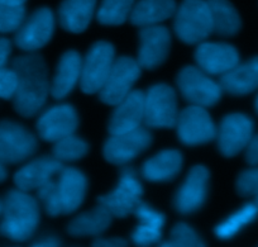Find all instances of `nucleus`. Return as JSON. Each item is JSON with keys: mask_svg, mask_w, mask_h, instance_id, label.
I'll use <instances>...</instances> for the list:
<instances>
[{"mask_svg": "<svg viewBox=\"0 0 258 247\" xmlns=\"http://www.w3.org/2000/svg\"><path fill=\"white\" fill-rule=\"evenodd\" d=\"M171 48V33L165 26L142 27L137 61L142 69L155 70L167 60Z\"/></svg>", "mask_w": 258, "mask_h": 247, "instance_id": "obj_17", "label": "nucleus"}, {"mask_svg": "<svg viewBox=\"0 0 258 247\" xmlns=\"http://www.w3.org/2000/svg\"><path fill=\"white\" fill-rule=\"evenodd\" d=\"M96 9V0H62L58 7V23L70 33L86 31Z\"/></svg>", "mask_w": 258, "mask_h": 247, "instance_id": "obj_25", "label": "nucleus"}, {"mask_svg": "<svg viewBox=\"0 0 258 247\" xmlns=\"http://www.w3.org/2000/svg\"><path fill=\"white\" fill-rule=\"evenodd\" d=\"M37 149V137L28 128L9 119L0 121V160L4 164L27 161L36 154Z\"/></svg>", "mask_w": 258, "mask_h": 247, "instance_id": "obj_9", "label": "nucleus"}, {"mask_svg": "<svg viewBox=\"0 0 258 247\" xmlns=\"http://www.w3.org/2000/svg\"><path fill=\"white\" fill-rule=\"evenodd\" d=\"M176 0H138L136 2L129 21L136 27L161 24L175 16Z\"/></svg>", "mask_w": 258, "mask_h": 247, "instance_id": "obj_27", "label": "nucleus"}, {"mask_svg": "<svg viewBox=\"0 0 258 247\" xmlns=\"http://www.w3.org/2000/svg\"><path fill=\"white\" fill-rule=\"evenodd\" d=\"M182 164L183 157L178 150L166 149L146 160L141 173L151 183H167L180 174Z\"/></svg>", "mask_w": 258, "mask_h": 247, "instance_id": "obj_22", "label": "nucleus"}, {"mask_svg": "<svg viewBox=\"0 0 258 247\" xmlns=\"http://www.w3.org/2000/svg\"><path fill=\"white\" fill-rule=\"evenodd\" d=\"M88 179L75 168H62L52 180L37 190V196L48 216L57 217L78 211L85 201Z\"/></svg>", "mask_w": 258, "mask_h": 247, "instance_id": "obj_2", "label": "nucleus"}, {"mask_svg": "<svg viewBox=\"0 0 258 247\" xmlns=\"http://www.w3.org/2000/svg\"><path fill=\"white\" fill-rule=\"evenodd\" d=\"M197 66L210 76H222L240 62L239 52L225 42L204 41L195 50Z\"/></svg>", "mask_w": 258, "mask_h": 247, "instance_id": "obj_18", "label": "nucleus"}, {"mask_svg": "<svg viewBox=\"0 0 258 247\" xmlns=\"http://www.w3.org/2000/svg\"><path fill=\"white\" fill-rule=\"evenodd\" d=\"M63 168V164L53 156H42L31 160L14 174V184L24 191L38 190Z\"/></svg>", "mask_w": 258, "mask_h": 247, "instance_id": "obj_20", "label": "nucleus"}, {"mask_svg": "<svg viewBox=\"0 0 258 247\" xmlns=\"http://www.w3.org/2000/svg\"><path fill=\"white\" fill-rule=\"evenodd\" d=\"M254 202H255V204H257V206H258V196H257V198H255Z\"/></svg>", "mask_w": 258, "mask_h": 247, "instance_id": "obj_44", "label": "nucleus"}, {"mask_svg": "<svg viewBox=\"0 0 258 247\" xmlns=\"http://www.w3.org/2000/svg\"><path fill=\"white\" fill-rule=\"evenodd\" d=\"M137 0H101L96 19L106 27H118L125 23L131 17Z\"/></svg>", "mask_w": 258, "mask_h": 247, "instance_id": "obj_30", "label": "nucleus"}, {"mask_svg": "<svg viewBox=\"0 0 258 247\" xmlns=\"http://www.w3.org/2000/svg\"><path fill=\"white\" fill-rule=\"evenodd\" d=\"M176 84L182 98L192 106L210 108L222 98L223 89L219 82L198 66L182 67L176 77Z\"/></svg>", "mask_w": 258, "mask_h": 247, "instance_id": "obj_5", "label": "nucleus"}, {"mask_svg": "<svg viewBox=\"0 0 258 247\" xmlns=\"http://www.w3.org/2000/svg\"><path fill=\"white\" fill-rule=\"evenodd\" d=\"M113 214L98 203L90 211L76 216L68 226V233L73 237H98L110 227Z\"/></svg>", "mask_w": 258, "mask_h": 247, "instance_id": "obj_26", "label": "nucleus"}, {"mask_svg": "<svg viewBox=\"0 0 258 247\" xmlns=\"http://www.w3.org/2000/svg\"><path fill=\"white\" fill-rule=\"evenodd\" d=\"M213 22V32L218 36L232 37L240 31V16L229 0H207Z\"/></svg>", "mask_w": 258, "mask_h": 247, "instance_id": "obj_28", "label": "nucleus"}, {"mask_svg": "<svg viewBox=\"0 0 258 247\" xmlns=\"http://www.w3.org/2000/svg\"><path fill=\"white\" fill-rule=\"evenodd\" d=\"M152 141L151 132L142 126L125 133L110 134L103 147L104 159L113 165L123 166L137 159L152 144Z\"/></svg>", "mask_w": 258, "mask_h": 247, "instance_id": "obj_13", "label": "nucleus"}, {"mask_svg": "<svg viewBox=\"0 0 258 247\" xmlns=\"http://www.w3.org/2000/svg\"><path fill=\"white\" fill-rule=\"evenodd\" d=\"M210 173L204 165H195L186 175L173 196V208L182 216L200 211L208 198Z\"/></svg>", "mask_w": 258, "mask_h": 247, "instance_id": "obj_14", "label": "nucleus"}, {"mask_svg": "<svg viewBox=\"0 0 258 247\" xmlns=\"http://www.w3.org/2000/svg\"><path fill=\"white\" fill-rule=\"evenodd\" d=\"M138 224L132 232V241L137 246H151L160 243L162 238V228L165 226L166 217L161 212L156 211L146 203H141L136 208L135 213Z\"/></svg>", "mask_w": 258, "mask_h": 247, "instance_id": "obj_24", "label": "nucleus"}, {"mask_svg": "<svg viewBox=\"0 0 258 247\" xmlns=\"http://www.w3.org/2000/svg\"><path fill=\"white\" fill-rule=\"evenodd\" d=\"M173 31L186 44H199L213 33L207 0H182L173 16Z\"/></svg>", "mask_w": 258, "mask_h": 247, "instance_id": "obj_4", "label": "nucleus"}, {"mask_svg": "<svg viewBox=\"0 0 258 247\" xmlns=\"http://www.w3.org/2000/svg\"><path fill=\"white\" fill-rule=\"evenodd\" d=\"M27 0H0V3L12 4V6H24Z\"/></svg>", "mask_w": 258, "mask_h": 247, "instance_id": "obj_41", "label": "nucleus"}, {"mask_svg": "<svg viewBox=\"0 0 258 247\" xmlns=\"http://www.w3.org/2000/svg\"><path fill=\"white\" fill-rule=\"evenodd\" d=\"M143 188L137 174L132 168H124L119 176L118 184L111 191L98 198V203L105 207L113 217L125 218L135 213L142 203Z\"/></svg>", "mask_w": 258, "mask_h": 247, "instance_id": "obj_8", "label": "nucleus"}, {"mask_svg": "<svg viewBox=\"0 0 258 247\" xmlns=\"http://www.w3.org/2000/svg\"><path fill=\"white\" fill-rule=\"evenodd\" d=\"M0 234L14 242L28 241L39 224V204L28 191L12 189L3 199Z\"/></svg>", "mask_w": 258, "mask_h": 247, "instance_id": "obj_3", "label": "nucleus"}, {"mask_svg": "<svg viewBox=\"0 0 258 247\" xmlns=\"http://www.w3.org/2000/svg\"><path fill=\"white\" fill-rule=\"evenodd\" d=\"M17 85H18V77L16 71L8 67L0 69V99L11 101L14 98Z\"/></svg>", "mask_w": 258, "mask_h": 247, "instance_id": "obj_35", "label": "nucleus"}, {"mask_svg": "<svg viewBox=\"0 0 258 247\" xmlns=\"http://www.w3.org/2000/svg\"><path fill=\"white\" fill-rule=\"evenodd\" d=\"M33 246H39V247H57L61 244L58 237L54 236H44L42 238H39L38 241L33 242Z\"/></svg>", "mask_w": 258, "mask_h": 247, "instance_id": "obj_39", "label": "nucleus"}, {"mask_svg": "<svg viewBox=\"0 0 258 247\" xmlns=\"http://www.w3.org/2000/svg\"><path fill=\"white\" fill-rule=\"evenodd\" d=\"M12 69L18 77L13 98L14 109L19 116L32 118L42 111L51 94L46 61L38 52H27L13 60Z\"/></svg>", "mask_w": 258, "mask_h": 247, "instance_id": "obj_1", "label": "nucleus"}, {"mask_svg": "<svg viewBox=\"0 0 258 247\" xmlns=\"http://www.w3.org/2000/svg\"><path fill=\"white\" fill-rule=\"evenodd\" d=\"M160 246L163 247H203L205 242L198 232L188 226L185 222L175 224L171 229L170 238L167 241L160 242Z\"/></svg>", "mask_w": 258, "mask_h": 247, "instance_id": "obj_32", "label": "nucleus"}, {"mask_svg": "<svg viewBox=\"0 0 258 247\" xmlns=\"http://www.w3.org/2000/svg\"><path fill=\"white\" fill-rule=\"evenodd\" d=\"M235 188L239 195L245 198L258 196V165L242 171L235 183Z\"/></svg>", "mask_w": 258, "mask_h": 247, "instance_id": "obj_34", "label": "nucleus"}, {"mask_svg": "<svg viewBox=\"0 0 258 247\" xmlns=\"http://www.w3.org/2000/svg\"><path fill=\"white\" fill-rule=\"evenodd\" d=\"M258 216V206L254 203H247L237 212L220 222L214 229L215 236L219 239H230L234 237L243 227L248 226Z\"/></svg>", "mask_w": 258, "mask_h": 247, "instance_id": "obj_29", "label": "nucleus"}, {"mask_svg": "<svg viewBox=\"0 0 258 247\" xmlns=\"http://www.w3.org/2000/svg\"><path fill=\"white\" fill-rule=\"evenodd\" d=\"M141 71L142 67L137 59L129 56L115 59L109 76L98 93L99 99L108 106H116L133 90V86L141 76Z\"/></svg>", "mask_w": 258, "mask_h": 247, "instance_id": "obj_10", "label": "nucleus"}, {"mask_svg": "<svg viewBox=\"0 0 258 247\" xmlns=\"http://www.w3.org/2000/svg\"><path fill=\"white\" fill-rule=\"evenodd\" d=\"M88 152V142L75 134H70V136L63 137L54 142L53 149H52V156L63 164V162L79 161L85 157Z\"/></svg>", "mask_w": 258, "mask_h": 247, "instance_id": "obj_31", "label": "nucleus"}, {"mask_svg": "<svg viewBox=\"0 0 258 247\" xmlns=\"http://www.w3.org/2000/svg\"><path fill=\"white\" fill-rule=\"evenodd\" d=\"M245 161L250 166H257L258 165V134H253L249 143L245 147Z\"/></svg>", "mask_w": 258, "mask_h": 247, "instance_id": "obj_36", "label": "nucleus"}, {"mask_svg": "<svg viewBox=\"0 0 258 247\" xmlns=\"http://www.w3.org/2000/svg\"><path fill=\"white\" fill-rule=\"evenodd\" d=\"M93 246L99 247H124L128 246L126 239L121 238V237H95L93 242Z\"/></svg>", "mask_w": 258, "mask_h": 247, "instance_id": "obj_37", "label": "nucleus"}, {"mask_svg": "<svg viewBox=\"0 0 258 247\" xmlns=\"http://www.w3.org/2000/svg\"><path fill=\"white\" fill-rule=\"evenodd\" d=\"M177 95L172 86L155 84L145 94V126L153 129L175 128L178 118Z\"/></svg>", "mask_w": 258, "mask_h": 247, "instance_id": "obj_6", "label": "nucleus"}, {"mask_svg": "<svg viewBox=\"0 0 258 247\" xmlns=\"http://www.w3.org/2000/svg\"><path fill=\"white\" fill-rule=\"evenodd\" d=\"M36 127L43 141L54 143L75 133L79 127V114L71 104H57L42 112Z\"/></svg>", "mask_w": 258, "mask_h": 247, "instance_id": "obj_16", "label": "nucleus"}, {"mask_svg": "<svg viewBox=\"0 0 258 247\" xmlns=\"http://www.w3.org/2000/svg\"><path fill=\"white\" fill-rule=\"evenodd\" d=\"M254 108L258 113V95H257V98H255V102H254Z\"/></svg>", "mask_w": 258, "mask_h": 247, "instance_id": "obj_42", "label": "nucleus"}, {"mask_svg": "<svg viewBox=\"0 0 258 247\" xmlns=\"http://www.w3.org/2000/svg\"><path fill=\"white\" fill-rule=\"evenodd\" d=\"M223 91L234 96H243L258 89V56L238 64L220 76Z\"/></svg>", "mask_w": 258, "mask_h": 247, "instance_id": "obj_23", "label": "nucleus"}, {"mask_svg": "<svg viewBox=\"0 0 258 247\" xmlns=\"http://www.w3.org/2000/svg\"><path fill=\"white\" fill-rule=\"evenodd\" d=\"M254 123L243 113L227 114L217 129L218 149L225 157H234L244 151L253 137Z\"/></svg>", "mask_w": 258, "mask_h": 247, "instance_id": "obj_15", "label": "nucleus"}, {"mask_svg": "<svg viewBox=\"0 0 258 247\" xmlns=\"http://www.w3.org/2000/svg\"><path fill=\"white\" fill-rule=\"evenodd\" d=\"M7 176H8V173H7V169H6V164H4L2 160H0V183H3L6 181Z\"/></svg>", "mask_w": 258, "mask_h": 247, "instance_id": "obj_40", "label": "nucleus"}, {"mask_svg": "<svg viewBox=\"0 0 258 247\" xmlns=\"http://www.w3.org/2000/svg\"><path fill=\"white\" fill-rule=\"evenodd\" d=\"M26 19L24 6L0 3V33L16 32Z\"/></svg>", "mask_w": 258, "mask_h": 247, "instance_id": "obj_33", "label": "nucleus"}, {"mask_svg": "<svg viewBox=\"0 0 258 247\" xmlns=\"http://www.w3.org/2000/svg\"><path fill=\"white\" fill-rule=\"evenodd\" d=\"M175 128L178 139L185 146H200L217 138L218 127L204 107L190 104L182 109L178 113Z\"/></svg>", "mask_w": 258, "mask_h": 247, "instance_id": "obj_11", "label": "nucleus"}, {"mask_svg": "<svg viewBox=\"0 0 258 247\" xmlns=\"http://www.w3.org/2000/svg\"><path fill=\"white\" fill-rule=\"evenodd\" d=\"M109 119L108 131L110 134L125 133L142 126L145 121V93L132 90L121 102L114 106Z\"/></svg>", "mask_w": 258, "mask_h": 247, "instance_id": "obj_19", "label": "nucleus"}, {"mask_svg": "<svg viewBox=\"0 0 258 247\" xmlns=\"http://www.w3.org/2000/svg\"><path fill=\"white\" fill-rule=\"evenodd\" d=\"M83 57L75 50H69L59 57L53 77L51 81V95L56 101L64 99L81 79Z\"/></svg>", "mask_w": 258, "mask_h": 247, "instance_id": "obj_21", "label": "nucleus"}, {"mask_svg": "<svg viewBox=\"0 0 258 247\" xmlns=\"http://www.w3.org/2000/svg\"><path fill=\"white\" fill-rule=\"evenodd\" d=\"M115 61V48L110 42L98 41L83 59L80 89L85 94H96L103 88Z\"/></svg>", "mask_w": 258, "mask_h": 247, "instance_id": "obj_7", "label": "nucleus"}, {"mask_svg": "<svg viewBox=\"0 0 258 247\" xmlns=\"http://www.w3.org/2000/svg\"><path fill=\"white\" fill-rule=\"evenodd\" d=\"M53 12L49 8H39L29 17H26L22 26L14 34V43L24 52H37L43 48L54 33Z\"/></svg>", "mask_w": 258, "mask_h": 247, "instance_id": "obj_12", "label": "nucleus"}, {"mask_svg": "<svg viewBox=\"0 0 258 247\" xmlns=\"http://www.w3.org/2000/svg\"><path fill=\"white\" fill-rule=\"evenodd\" d=\"M12 54V42L6 37H0V69L6 67Z\"/></svg>", "mask_w": 258, "mask_h": 247, "instance_id": "obj_38", "label": "nucleus"}, {"mask_svg": "<svg viewBox=\"0 0 258 247\" xmlns=\"http://www.w3.org/2000/svg\"><path fill=\"white\" fill-rule=\"evenodd\" d=\"M2 211H3V202L0 201V214H2Z\"/></svg>", "mask_w": 258, "mask_h": 247, "instance_id": "obj_43", "label": "nucleus"}]
</instances>
